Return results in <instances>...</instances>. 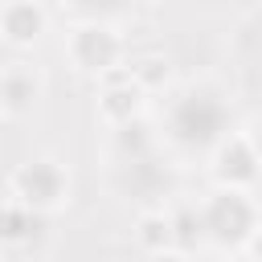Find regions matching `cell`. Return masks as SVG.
<instances>
[{"instance_id":"6da1fadb","label":"cell","mask_w":262,"mask_h":262,"mask_svg":"<svg viewBox=\"0 0 262 262\" xmlns=\"http://www.w3.org/2000/svg\"><path fill=\"white\" fill-rule=\"evenodd\" d=\"M164 131L180 151H217L221 139H229V98L225 90L196 82L184 86L164 115Z\"/></svg>"},{"instance_id":"7a4b0ae2","label":"cell","mask_w":262,"mask_h":262,"mask_svg":"<svg viewBox=\"0 0 262 262\" xmlns=\"http://www.w3.org/2000/svg\"><path fill=\"white\" fill-rule=\"evenodd\" d=\"M196 213H201L205 237L221 250H246L262 229V209L250 196V188H221L217 184L196 205Z\"/></svg>"},{"instance_id":"3957f363","label":"cell","mask_w":262,"mask_h":262,"mask_svg":"<svg viewBox=\"0 0 262 262\" xmlns=\"http://www.w3.org/2000/svg\"><path fill=\"white\" fill-rule=\"evenodd\" d=\"M70 192H74L70 168L61 160H53V156H33V160L16 164L12 176H8V201H20L41 217L66 209Z\"/></svg>"},{"instance_id":"277c9868","label":"cell","mask_w":262,"mask_h":262,"mask_svg":"<svg viewBox=\"0 0 262 262\" xmlns=\"http://www.w3.org/2000/svg\"><path fill=\"white\" fill-rule=\"evenodd\" d=\"M61 53L70 57L74 70H82V74H90V78H111V74L123 70L127 45H123V37H119L111 25H102V20H82V25H74L70 37L61 41Z\"/></svg>"},{"instance_id":"5b68a950","label":"cell","mask_w":262,"mask_h":262,"mask_svg":"<svg viewBox=\"0 0 262 262\" xmlns=\"http://www.w3.org/2000/svg\"><path fill=\"white\" fill-rule=\"evenodd\" d=\"M143 106H147V90L139 86V78L131 70H119L111 78H102V90H98V115L102 123L115 131V127H127L135 119H143Z\"/></svg>"},{"instance_id":"8992f818","label":"cell","mask_w":262,"mask_h":262,"mask_svg":"<svg viewBox=\"0 0 262 262\" xmlns=\"http://www.w3.org/2000/svg\"><path fill=\"white\" fill-rule=\"evenodd\" d=\"M258 176H262V160L246 139V131L221 139V147L213 151V180L221 188H254Z\"/></svg>"},{"instance_id":"52a82bcc","label":"cell","mask_w":262,"mask_h":262,"mask_svg":"<svg viewBox=\"0 0 262 262\" xmlns=\"http://www.w3.org/2000/svg\"><path fill=\"white\" fill-rule=\"evenodd\" d=\"M49 29V12L41 0H4L0 8V33L12 49H33Z\"/></svg>"},{"instance_id":"ba28073f","label":"cell","mask_w":262,"mask_h":262,"mask_svg":"<svg viewBox=\"0 0 262 262\" xmlns=\"http://www.w3.org/2000/svg\"><path fill=\"white\" fill-rule=\"evenodd\" d=\"M41 74L33 70V61H8L4 66V78H0V111L4 119H20L25 111L37 106L41 98Z\"/></svg>"},{"instance_id":"9c48e42d","label":"cell","mask_w":262,"mask_h":262,"mask_svg":"<svg viewBox=\"0 0 262 262\" xmlns=\"http://www.w3.org/2000/svg\"><path fill=\"white\" fill-rule=\"evenodd\" d=\"M135 242H139L147 254H156V250H172V246H176V217L164 213V209H147V213H139Z\"/></svg>"},{"instance_id":"30bf717a","label":"cell","mask_w":262,"mask_h":262,"mask_svg":"<svg viewBox=\"0 0 262 262\" xmlns=\"http://www.w3.org/2000/svg\"><path fill=\"white\" fill-rule=\"evenodd\" d=\"M41 225H45V217L33 213L29 205H20V201H8V205H4V242H8V246L37 242V237H41Z\"/></svg>"},{"instance_id":"8fae6325","label":"cell","mask_w":262,"mask_h":262,"mask_svg":"<svg viewBox=\"0 0 262 262\" xmlns=\"http://www.w3.org/2000/svg\"><path fill=\"white\" fill-rule=\"evenodd\" d=\"M151 143H156V135L147 131L143 119H135V123H127V127H115V147H119V156H123L127 164L147 160V156H151Z\"/></svg>"},{"instance_id":"7c38bea8","label":"cell","mask_w":262,"mask_h":262,"mask_svg":"<svg viewBox=\"0 0 262 262\" xmlns=\"http://www.w3.org/2000/svg\"><path fill=\"white\" fill-rule=\"evenodd\" d=\"M127 70L139 78V86H143V90H151L156 82H164V78H168V61H160V57H143L139 66H127Z\"/></svg>"},{"instance_id":"4fadbf2b","label":"cell","mask_w":262,"mask_h":262,"mask_svg":"<svg viewBox=\"0 0 262 262\" xmlns=\"http://www.w3.org/2000/svg\"><path fill=\"white\" fill-rule=\"evenodd\" d=\"M246 139L254 143V151H258V160H262V111H258V115L246 123Z\"/></svg>"},{"instance_id":"5bb4252c","label":"cell","mask_w":262,"mask_h":262,"mask_svg":"<svg viewBox=\"0 0 262 262\" xmlns=\"http://www.w3.org/2000/svg\"><path fill=\"white\" fill-rule=\"evenodd\" d=\"M143 262H188V254H184V250H176V246H172V250H156V254H147V258H143Z\"/></svg>"},{"instance_id":"9a60e30c","label":"cell","mask_w":262,"mask_h":262,"mask_svg":"<svg viewBox=\"0 0 262 262\" xmlns=\"http://www.w3.org/2000/svg\"><path fill=\"white\" fill-rule=\"evenodd\" d=\"M82 8H98V12H106V8H119L123 0H78Z\"/></svg>"},{"instance_id":"2e32d148","label":"cell","mask_w":262,"mask_h":262,"mask_svg":"<svg viewBox=\"0 0 262 262\" xmlns=\"http://www.w3.org/2000/svg\"><path fill=\"white\" fill-rule=\"evenodd\" d=\"M246 250H250V254H254V262H262V229H258V237H254V242H250V246H246Z\"/></svg>"},{"instance_id":"e0dca14e","label":"cell","mask_w":262,"mask_h":262,"mask_svg":"<svg viewBox=\"0 0 262 262\" xmlns=\"http://www.w3.org/2000/svg\"><path fill=\"white\" fill-rule=\"evenodd\" d=\"M205 262H217V258H205Z\"/></svg>"}]
</instances>
